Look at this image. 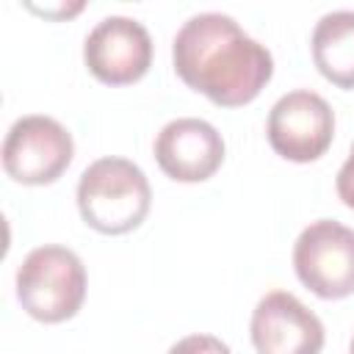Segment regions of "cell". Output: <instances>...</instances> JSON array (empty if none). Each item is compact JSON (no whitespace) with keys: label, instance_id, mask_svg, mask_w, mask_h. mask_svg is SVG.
Masks as SVG:
<instances>
[{"label":"cell","instance_id":"10","mask_svg":"<svg viewBox=\"0 0 354 354\" xmlns=\"http://www.w3.org/2000/svg\"><path fill=\"white\" fill-rule=\"evenodd\" d=\"M315 69L337 88H354V11L324 14L310 36Z\"/></svg>","mask_w":354,"mask_h":354},{"label":"cell","instance_id":"11","mask_svg":"<svg viewBox=\"0 0 354 354\" xmlns=\"http://www.w3.org/2000/svg\"><path fill=\"white\" fill-rule=\"evenodd\" d=\"M169 354H232L230 346L216 337V335H205V332H196V335H185L180 337Z\"/></svg>","mask_w":354,"mask_h":354},{"label":"cell","instance_id":"8","mask_svg":"<svg viewBox=\"0 0 354 354\" xmlns=\"http://www.w3.org/2000/svg\"><path fill=\"white\" fill-rule=\"evenodd\" d=\"M252 346L257 354H321V318L288 290L266 293L252 310Z\"/></svg>","mask_w":354,"mask_h":354},{"label":"cell","instance_id":"12","mask_svg":"<svg viewBox=\"0 0 354 354\" xmlns=\"http://www.w3.org/2000/svg\"><path fill=\"white\" fill-rule=\"evenodd\" d=\"M335 188H337V196L346 207L354 210V144L348 149V158L343 160L340 171H337V180H335Z\"/></svg>","mask_w":354,"mask_h":354},{"label":"cell","instance_id":"6","mask_svg":"<svg viewBox=\"0 0 354 354\" xmlns=\"http://www.w3.org/2000/svg\"><path fill=\"white\" fill-rule=\"evenodd\" d=\"M266 136L279 158L313 163L332 147L335 111L321 94L310 88H293L271 105Z\"/></svg>","mask_w":354,"mask_h":354},{"label":"cell","instance_id":"7","mask_svg":"<svg viewBox=\"0 0 354 354\" xmlns=\"http://www.w3.org/2000/svg\"><path fill=\"white\" fill-rule=\"evenodd\" d=\"M83 61L105 86L136 83L152 66V36L138 19L111 14L88 30Z\"/></svg>","mask_w":354,"mask_h":354},{"label":"cell","instance_id":"5","mask_svg":"<svg viewBox=\"0 0 354 354\" xmlns=\"http://www.w3.org/2000/svg\"><path fill=\"white\" fill-rule=\"evenodd\" d=\"M293 271L299 282L321 299H346L354 293V230L318 218L307 224L293 243Z\"/></svg>","mask_w":354,"mask_h":354},{"label":"cell","instance_id":"1","mask_svg":"<svg viewBox=\"0 0 354 354\" xmlns=\"http://www.w3.org/2000/svg\"><path fill=\"white\" fill-rule=\"evenodd\" d=\"M171 64L188 88L218 108L252 102L274 75L268 47L221 11H202L183 22L171 41Z\"/></svg>","mask_w":354,"mask_h":354},{"label":"cell","instance_id":"2","mask_svg":"<svg viewBox=\"0 0 354 354\" xmlns=\"http://www.w3.org/2000/svg\"><path fill=\"white\" fill-rule=\"evenodd\" d=\"M152 207V188L141 166L127 158H100L77 180L80 218L102 235H124L144 224Z\"/></svg>","mask_w":354,"mask_h":354},{"label":"cell","instance_id":"9","mask_svg":"<svg viewBox=\"0 0 354 354\" xmlns=\"http://www.w3.org/2000/svg\"><path fill=\"white\" fill-rule=\"evenodd\" d=\"M152 152L166 177L177 183H205L221 169L227 147L210 122L180 116L160 127Z\"/></svg>","mask_w":354,"mask_h":354},{"label":"cell","instance_id":"3","mask_svg":"<svg viewBox=\"0 0 354 354\" xmlns=\"http://www.w3.org/2000/svg\"><path fill=\"white\" fill-rule=\"evenodd\" d=\"M17 299L41 324H61L77 315L86 299L83 260L58 243L36 246L17 268Z\"/></svg>","mask_w":354,"mask_h":354},{"label":"cell","instance_id":"4","mask_svg":"<svg viewBox=\"0 0 354 354\" xmlns=\"http://www.w3.org/2000/svg\"><path fill=\"white\" fill-rule=\"evenodd\" d=\"M75 158L72 133L53 116L28 113L19 116L3 141V169L14 183L50 185Z\"/></svg>","mask_w":354,"mask_h":354},{"label":"cell","instance_id":"14","mask_svg":"<svg viewBox=\"0 0 354 354\" xmlns=\"http://www.w3.org/2000/svg\"><path fill=\"white\" fill-rule=\"evenodd\" d=\"M348 354H354V337H351V346H348Z\"/></svg>","mask_w":354,"mask_h":354},{"label":"cell","instance_id":"13","mask_svg":"<svg viewBox=\"0 0 354 354\" xmlns=\"http://www.w3.org/2000/svg\"><path fill=\"white\" fill-rule=\"evenodd\" d=\"M80 8H83V3H75V6H58V8H50V6H44V8L30 6V11L44 14V17H69V14H77Z\"/></svg>","mask_w":354,"mask_h":354}]
</instances>
